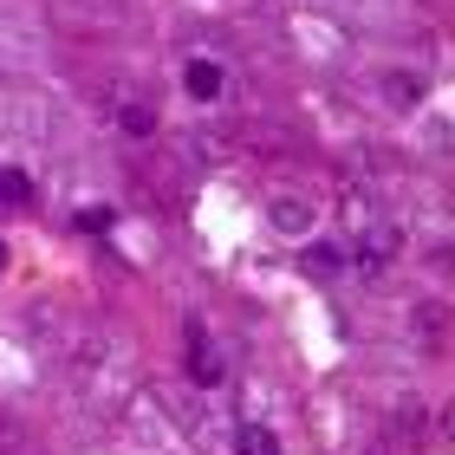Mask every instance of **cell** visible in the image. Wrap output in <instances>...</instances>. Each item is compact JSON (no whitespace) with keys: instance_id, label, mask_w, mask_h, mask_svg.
<instances>
[{"instance_id":"6da1fadb","label":"cell","mask_w":455,"mask_h":455,"mask_svg":"<svg viewBox=\"0 0 455 455\" xmlns=\"http://www.w3.org/2000/svg\"><path fill=\"white\" fill-rule=\"evenodd\" d=\"M189 378H196L202 390L221 384V358H215V345H209V332H202V325L189 332Z\"/></svg>"},{"instance_id":"7a4b0ae2","label":"cell","mask_w":455,"mask_h":455,"mask_svg":"<svg viewBox=\"0 0 455 455\" xmlns=\"http://www.w3.org/2000/svg\"><path fill=\"white\" fill-rule=\"evenodd\" d=\"M182 92H189L196 105L221 98V66H215V59H189V66H182Z\"/></svg>"},{"instance_id":"3957f363","label":"cell","mask_w":455,"mask_h":455,"mask_svg":"<svg viewBox=\"0 0 455 455\" xmlns=\"http://www.w3.org/2000/svg\"><path fill=\"white\" fill-rule=\"evenodd\" d=\"M274 228L280 235H306V228H313V209H306L299 196H274Z\"/></svg>"},{"instance_id":"277c9868","label":"cell","mask_w":455,"mask_h":455,"mask_svg":"<svg viewBox=\"0 0 455 455\" xmlns=\"http://www.w3.org/2000/svg\"><path fill=\"white\" fill-rule=\"evenodd\" d=\"M0 202H7V209H27L33 202V176L27 170H0Z\"/></svg>"},{"instance_id":"5b68a950","label":"cell","mask_w":455,"mask_h":455,"mask_svg":"<svg viewBox=\"0 0 455 455\" xmlns=\"http://www.w3.org/2000/svg\"><path fill=\"white\" fill-rule=\"evenodd\" d=\"M306 267H319V274H339V267H345V254H339L332 241H306Z\"/></svg>"},{"instance_id":"8992f818","label":"cell","mask_w":455,"mask_h":455,"mask_svg":"<svg viewBox=\"0 0 455 455\" xmlns=\"http://www.w3.org/2000/svg\"><path fill=\"white\" fill-rule=\"evenodd\" d=\"M241 455H280V443H274V429L247 423V429H241Z\"/></svg>"},{"instance_id":"52a82bcc","label":"cell","mask_w":455,"mask_h":455,"mask_svg":"<svg viewBox=\"0 0 455 455\" xmlns=\"http://www.w3.org/2000/svg\"><path fill=\"white\" fill-rule=\"evenodd\" d=\"M117 124H124V137H150V131H156V117L143 111V105H124V111H117Z\"/></svg>"},{"instance_id":"ba28073f","label":"cell","mask_w":455,"mask_h":455,"mask_svg":"<svg viewBox=\"0 0 455 455\" xmlns=\"http://www.w3.org/2000/svg\"><path fill=\"white\" fill-rule=\"evenodd\" d=\"M78 228H85V235H105V228H117V209H85Z\"/></svg>"},{"instance_id":"9c48e42d","label":"cell","mask_w":455,"mask_h":455,"mask_svg":"<svg viewBox=\"0 0 455 455\" xmlns=\"http://www.w3.org/2000/svg\"><path fill=\"white\" fill-rule=\"evenodd\" d=\"M417 92H423L417 78H390V98H397V105H417Z\"/></svg>"},{"instance_id":"30bf717a","label":"cell","mask_w":455,"mask_h":455,"mask_svg":"<svg viewBox=\"0 0 455 455\" xmlns=\"http://www.w3.org/2000/svg\"><path fill=\"white\" fill-rule=\"evenodd\" d=\"M0 267H7V241H0Z\"/></svg>"}]
</instances>
